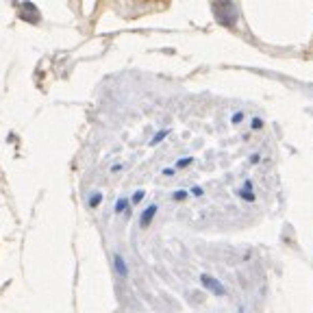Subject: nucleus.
Returning <instances> with one entry per match:
<instances>
[{"mask_svg":"<svg viewBox=\"0 0 313 313\" xmlns=\"http://www.w3.org/2000/svg\"><path fill=\"white\" fill-rule=\"evenodd\" d=\"M213 13L222 24H235L237 20V7L233 2H218L213 4Z\"/></svg>","mask_w":313,"mask_h":313,"instance_id":"nucleus-1","label":"nucleus"},{"mask_svg":"<svg viewBox=\"0 0 313 313\" xmlns=\"http://www.w3.org/2000/svg\"><path fill=\"white\" fill-rule=\"evenodd\" d=\"M200 283H202V287H205V290H209L211 293H213V296H226V287H224L215 276L202 274V276H200Z\"/></svg>","mask_w":313,"mask_h":313,"instance_id":"nucleus-2","label":"nucleus"},{"mask_svg":"<svg viewBox=\"0 0 313 313\" xmlns=\"http://www.w3.org/2000/svg\"><path fill=\"white\" fill-rule=\"evenodd\" d=\"M111 261H113V272H115V276H118V278H122V281H126V278H128V274H131V270H128L126 259H124L120 252H113Z\"/></svg>","mask_w":313,"mask_h":313,"instance_id":"nucleus-3","label":"nucleus"},{"mask_svg":"<svg viewBox=\"0 0 313 313\" xmlns=\"http://www.w3.org/2000/svg\"><path fill=\"white\" fill-rule=\"evenodd\" d=\"M157 211H159L157 205H148L146 209L142 211V215H139V226H142V229H148V226L152 224V220H155Z\"/></svg>","mask_w":313,"mask_h":313,"instance_id":"nucleus-4","label":"nucleus"},{"mask_svg":"<svg viewBox=\"0 0 313 313\" xmlns=\"http://www.w3.org/2000/svg\"><path fill=\"white\" fill-rule=\"evenodd\" d=\"M113 213L115 215H124V218H131V200L126 198V196H120L118 200H115V207H113Z\"/></svg>","mask_w":313,"mask_h":313,"instance_id":"nucleus-5","label":"nucleus"},{"mask_svg":"<svg viewBox=\"0 0 313 313\" xmlns=\"http://www.w3.org/2000/svg\"><path fill=\"white\" fill-rule=\"evenodd\" d=\"M237 196H239L242 200H246V202H254V200H257V196H254V189H252V181H250V179L244 181V185L237 189Z\"/></svg>","mask_w":313,"mask_h":313,"instance_id":"nucleus-6","label":"nucleus"},{"mask_svg":"<svg viewBox=\"0 0 313 313\" xmlns=\"http://www.w3.org/2000/svg\"><path fill=\"white\" fill-rule=\"evenodd\" d=\"M103 198H104V196L100 194V191H91V196L87 198V207H89L91 211H94V209H98V207L103 205Z\"/></svg>","mask_w":313,"mask_h":313,"instance_id":"nucleus-7","label":"nucleus"},{"mask_svg":"<svg viewBox=\"0 0 313 313\" xmlns=\"http://www.w3.org/2000/svg\"><path fill=\"white\" fill-rule=\"evenodd\" d=\"M170 135V128H163V131H157L155 135H152V139H150V146H159V144L163 142V139Z\"/></svg>","mask_w":313,"mask_h":313,"instance_id":"nucleus-8","label":"nucleus"},{"mask_svg":"<svg viewBox=\"0 0 313 313\" xmlns=\"http://www.w3.org/2000/svg\"><path fill=\"white\" fill-rule=\"evenodd\" d=\"M194 161H196L194 157H183V159H179V161L174 163V170H185V167L194 166Z\"/></svg>","mask_w":313,"mask_h":313,"instance_id":"nucleus-9","label":"nucleus"},{"mask_svg":"<svg viewBox=\"0 0 313 313\" xmlns=\"http://www.w3.org/2000/svg\"><path fill=\"white\" fill-rule=\"evenodd\" d=\"M189 198V191L187 189H174L172 191V200L174 202H183V200H187Z\"/></svg>","mask_w":313,"mask_h":313,"instance_id":"nucleus-10","label":"nucleus"},{"mask_svg":"<svg viewBox=\"0 0 313 313\" xmlns=\"http://www.w3.org/2000/svg\"><path fill=\"white\" fill-rule=\"evenodd\" d=\"M144 198H146V191H144V189H135L133 196H131L128 200H131V205H139V202H142Z\"/></svg>","mask_w":313,"mask_h":313,"instance_id":"nucleus-11","label":"nucleus"},{"mask_svg":"<svg viewBox=\"0 0 313 313\" xmlns=\"http://www.w3.org/2000/svg\"><path fill=\"white\" fill-rule=\"evenodd\" d=\"M263 124H266V122H263L261 118H252V120H250V128H252V131H261Z\"/></svg>","mask_w":313,"mask_h":313,"instance_id":"nucleus-12","label":"nucleus"},{"mask_svg":"<svg viewBox=\"0 0 313 313\" xmlns=\"http://www.w3.org/2000/svg\"><path fill=\"white\" fill-rule=\"evenodd\" d=\"M122 170H126V163H113V166H109V172H111V174H120Z\"/></svg>","mask_w":313,"mask_h":313,"instance_id":"nucleus-13","label":"nucleus"},{"mask_svg":"<svg viewBox=\"0 0 313 313\" xmlns=\"http://www.w3.org/2000/svg\"><path fill=\"white\" fill-rule=\"evenodd\" d=\"M189 196H194V198H202V196H205V189H202L200 185H194L189 189Z\"/></svg>","mask_w":313,"mask_h":313,"instance_id":"nucleus-14","label":"nucleus"},{"mask_svg":"<svg viewBox=\"0 0 313 313\" xmlns=\"http://www.w3.org/2000/svg\"><path fill=\"white\" fill-rule=\"evenodd\" d=\"M239 122H244V111H235L230 115V124H239Z\"/></svg>","mask_w":313,"mask_h":313,"instance_id":"nucleus-15","label":"nucleus"},{"mask_svg":"<svg viewBox=\"0 0 313 313\" xmlns=\"http://www.w3.org/2000/svg\"><path fill=\"white\" fill-rule=\"evenodd\" d=\"M259 161H261V155H259V152H252V155L248 157V163H250V166H257Z\"/></svg>","mask_w":313,"mask_h":313,"instance_id":"nucleus-16","label":"nucleus"},{"mask_svg":"<svg viewBox=\"0 0 313 313\" xmlns=\"http://www.w3.org/2000/svg\"><path fill=\"white\" fill-rule=\"evenodd\" d=\"M174 172H176L174 167H163V170H161V174H163V176H172V174H174Z\"/></svg>","mask_w":313,"mask_h":313,"instance_id":"nucleus-17","label":"nucleus"},{"mask_svg":"<svg viewBox=\"0 0 313 313\" xmlns=\"http://www.w3.org/2000/svg\"><path fill=\"white\" fill-rule=\"evenodd\" d=\"M237 313H244V307H239V311Z\"/></svg>","mask_w":313,"mask_h":313,"instance_id":"nucleus-18","label":"nucleus"}]
</instances>
